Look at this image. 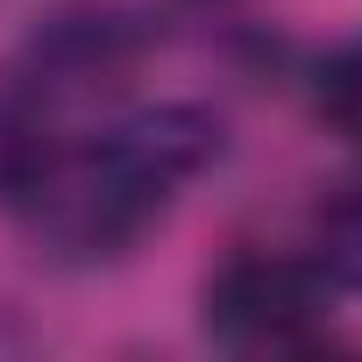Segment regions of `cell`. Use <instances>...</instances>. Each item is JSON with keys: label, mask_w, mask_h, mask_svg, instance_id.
Returning <instances> with one entry per match:
<instances>
[{"label": "cell", "mask_w": 362, "mask_h": 362, "mask_svg": "<svg viewBox=\"0 0 362 362\" xmlns=\"http://www.w3.org/2000/svg\"><path fill=\"white\" fill-rule=\"evenodd\" d=\"M313 114L327 121V135H341L348 149H362V36L334 43L313 64Z\"/></svg>", "instance_id": "obj_6"}, {"label": "cell", "mask_w": 362, "mask_h": 362, "mask_svg": "<svg viewBox=\"0 0 362 362\" xmlns=\"http://www.w3.org/2000/svg\"><path fill=\"white\" fill-rule=\"evenodd\" d=\"M334 284L305 249H235L199 284V334L221 355H313L334 341Z\"/></svg>", "instance_id": "obj_2"}, {"label": "cell", "mask_w": 362, "mask_h": 362, "mask_svg": "<svg viewBox=\"0 0 362 362\" xmlns=\"http://www.w3.org/2000/svg\"><path fill=\"white\" fill-rule=\"evenodd\" d=\"M228 128L199 100H149L100 128H57L29 177L8 192L22 242L57 270H100L135 256L185 185L221 163Z\"/></svg>", "instance_id": "obj_1"}, {"label": "cell", "mask_w": 362, "mask_h": 362, "mask_svg": "<svg viewBox=\"0 0 362 362\" xmlns=\"http://www.w3.org/2000/svg\"><path fill=\"white\" fill-rule=\"evenodd\" d=\"M305 256L327 270V284H334L341 298H362V177L334 185V192L313 206Z\"/></svg>", "instance_id": "obj_4"}, {"label": "cell", "mask_w": 362, "mask_h": 362, "mask_svg": "<svg viewBox=\"0 0 362 362\" xmlns=\"http://www.w3.org/2000/svg\"><path fill=\"white\" fill-rule=\"evenodd\" d=\"M57 135V114L0 64V206H8V192L29 177V163L43 156V142Z\"/></svg>", "instance_id": "obj_5"}, {"label": "cell", "mask_w": 362, "mask_h": 362, "mask_svg": "<svg viewBox=\"0 0 362 362\" xmlns=\"http://www.w3.org/2000/svg\"><path fill=\"white\" fill-rule=\"evenodd\" d=\"M156 43H163V22L149 8H135V0H64V8H50L22 36V50L8 57V71L50 114H64L78 100L121 93L149 64Z\"/></svg>", "instance_id": "obj_3"}]
</instances>
